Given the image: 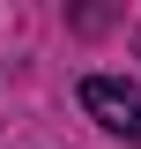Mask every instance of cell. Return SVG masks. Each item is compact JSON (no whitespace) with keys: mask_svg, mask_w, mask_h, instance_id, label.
<instances>
[{"mask_svg":"<svg viewBox=\"0 0 141 149\" xmlns=\"http://www.w3.org/2000/svg\"><path fill=\"white\" fill-rule=\"evenodd\" d=\"M82 112L104 134H119V142L141 149V82H126V74H89L82 82Z\"/></svg>","mask_w":141,"mask_h":149,"instance_id":"obj_1","label":"cell"}]
</instances>
